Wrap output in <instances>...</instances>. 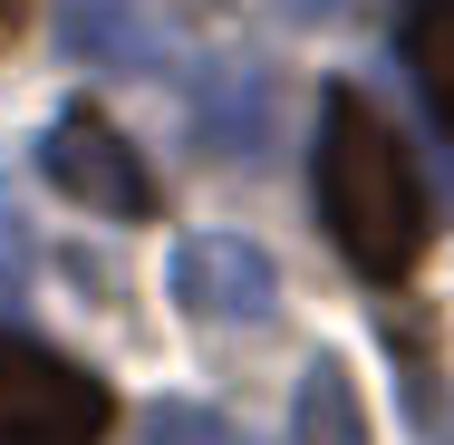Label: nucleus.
I'll return each instance as SVG.
<instances>
[{
  "label": "nucleus",
  "instance_id": "10",
  "mask_svg": "<svg viewBox=\"0 0 454 445\" xmlns=\"http://www.w3.org/2000/svg\"><path fill=\"white\" fill-rule=\"evenodd\" d=\"M29 242H20V223H0V310L20 300V281H29V262H20Z\"/></svg>",
  "mask_w": 454,
  "mask_h": 445
},
{
  "label": "nucleus",
  "instance_id": "7",
  "mask_svg": "<svg viewBox=\"0 0 454 445\" xmlns=\"http://www.w3.org/2000/svg\"><path fill=\"white\" fill-rule=\"evenodd\" d=\"M290 445H367L358 387H348L339 358H309V377H300V417H290Z\"/></svg>",
  "mask_w": 454,
  "mask_h": 445
},
{
  "label": "nucleus",
  "instance_id": "8",
  "mask_svg": "<svg viewBox=\"0 0 454 445\" xmlns=\"http://www.w3.org/2000/svg\"><path fill=\"white\" fill-rule=\"evenodd\" d=\"M193 136H203L213 155H252V146L271 136V107H262V78L223 68V78L203 88V116H193Z\"/></svg>",
  "mask_w": 454,
  "mask_h": 445
},
{
  "label": "nucleus",
  "instance_id": "11",
  "mask_svg": "<svg viewBox=\"0 0 454 445\" xmlns=\"http://www.w3.org/2000/svg\"><path fill=\"white\" fill-rule=\"evenodd\" d=\"M20 20H29V0H0V39H10V29H20Z\"/></svg>",
  "mask_w": 454,
  "mask_h": 445
},
{
  "label": "nucleus",
  "instance_id": "4",
  "mask_svg": "<svg viewBox=\"0 0 454 445\" xmlns=\"http://www.w3.org/2000/svg\"><path fill=\"white\" fill-rule=\"evenodd\" d=\"M175 300L193 320H271L280 310V271L262 242L242 233H193L175 252Z\"/></svg>",
  "mask_w": 454,
  "mask_h": 445
},
{
  "label": "nucleus",
  "instance_id": "9",
  "mask_svg": "<svg viewBox=\"0 0 454 445\" xmlns=\"http://www.w3.org/2000/svg\"><path fill=\"white\" fill-rule=\"evenodd\" d=\"M136 445H242L213 407H145V426H136Z\"/></svg>",
  "mask_w": 454,
  "mask_h": 445
},
{
  "label": "nucleus",
  "instance_id": "6",
  "mask_svg": "<svg viewBox=\"0 0 454 445\" xmlns=\"http://www.w3.org/2000/svg\"><path fill=\"white\" fill-rule=\"evenodd\" d=\"M396 49H406L416 88L435 107V126L454 136V0H406L396 10Z\"/></svg>",
  "mask_w": 454,
  "mask_h": 445
},
{
  "label": "nucleus",
  "instance_id": "1",
  "mask_svg": "<svg viewBox=\"0 0 454 445\" xmlns=\"http://www.w3.org/2000/svg\"><path fill=\"white\" fill-rule=\"evenodd\" d=\"M319 213H329V242L367 271V281H406L426 233H435V203L416 184V155L406 136L367 107L358 88L319 97Z\"/></svg>",
  "mask_w": 454,
  "mask_h": 445
},
{
  "label": "nucleus",
  "instance_id": "2",
  "mask_svg": "<svg viewBox=\"0 0 454 445\" xmlns=\"http://www.w3.org/2000/svg\"><path fill=\"white\" fill-rule=\"evenodd\" d=\"M116 397L29 330H0V445H106Z\"/></svg>",
  "mask_w": 454,
  "mask_h": 445
},
{
  "label": "nucleus",
  "instance_id": "5",
  "mask_svg": "<svg viewBox=\"0 0 454 445\" xmlns=\"http://www.w3.org/2000/svg\"><path fill=\"white\" fill-rule=\"evenodd\" d=\"M59 39L78 59H97V68H155L165 59V29H155L145 0H68L59 10Z\"/></svg>",
  "mask_w": 454,
  "mask_h": 445
},
{
  "label": "nucleus",
  "instance_id": "3",
  "mask_svg": "<svg viewBox=\"0 0 454 445\" xmlns=\"http://www.w3.org/2000/svg\"><path fill=\"white\" fill-rule=\"evenodd\" d=\"M39 175L59 184L68 203L116 213V223H145V213H155V175H145V155H136L97 107H68V116L39 136Z\"/></svg>",
  "mask_w": 454,
  "mask_h": 445
}]
</instances>
